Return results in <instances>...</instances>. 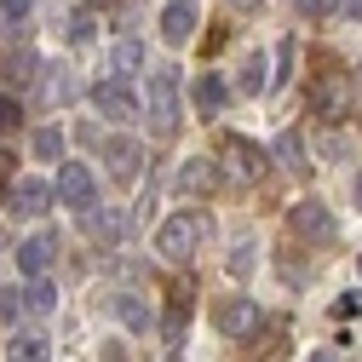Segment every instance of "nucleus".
<instances>
[{
	"mask_svg": "<svg viewBox=\"0 0 362 362\" xmlns=\"http://www.w3.org/2000/svg\"><path fill=\"white\" fill-rule=\"evenodd\" d=\"M0 247H6V230H0Z\"/></svg>",
	"mask_w": 362,
	"mask_h": 362,
	"instance_id": "obj_39",
	"label": "nucleus"
},
{
	"mask_svg": "<svg viewBox=\"0 0 362 362\" xmlns=\"http://www.w3.org/2000/svg\"><path fill=\"white\" fill-rule=\"evenodd\" d=\"M29 12H35V0H0V29L18 35V29L29 23Z\"/></svg>",
	"mask_w": 362,
	"mask_h": 362,
	"instance_id": "obj_24",
	"label": "nucleus"
},
{
	"mask_svg": "<svg viewBox=\"0 0 362 362\" xmlns=\"http://www.w3.org/2000/svg\"><path fill=\"white\" fill-rule=\"evenodd\" d=\"M356 362H362V356H356Z\"/></svg>",
	"mask_w": 362,
	"mask_h": 362,
	"instance_id": "obj_42",
	"label": "nucleus"
},
{
	"mask_svg": "<svg viewBox=\"0 0 362 362\" xmlns=\"http://www.w3.org/2000/svg\"><path fill=\"white\" fill-rule=\"evenodd\" d=\"M230 270H236V276H247V270H253V242H236V253H230Z\"/></svg>",
	"mask_w": 362,
	"mask_h": 362,
	"instance_id": "obj_29",
	"label": "nucleus"
},
{
	"mask_svg": "<svg viewBox=\"0 0 362 362\" xmlns=\"http://www.w3.org/2000/svg\"><path fill=\"white\" fill-rule=\"evenodd\" d=\"M259 322H264V316H259V299H218L213 305V328L224 334V339H247V334H259Z\"/></svg>",
	"mask_w": 362,
	"mask_h": 362,
	"instance_id": "obj_6",
	"label": "nucleus"
},
{
	"mask_svg": "<svg viewBox=\"0 0 362 362\" xmlns=\"http://www.w3.org/2000/svg\"><path fill=\"white\" fill-rule=\"evenodd\" d=\"M270 81H276V75H270V64H264V52H253V58L242 64V75H236V86H242V93H264Z\"/></svg>",
	"mask_w": 362,
	"mask_h": 362,
	"instance_id": "obj_23",
	"label": "nucleus"
},
{
	"mask_svg": "<svg viewBox=\"0 0 362 362\" xmlns=\"http://www.w3.org/2000/svg\"><path fill=\"white\" fill-rule=\"evenodd\" d=\"M29 156H35V161H58V156H64V132H58V127H35V132H29Z\"/></svg>",
	"mask_w": 362,
	"mask_h": 362,
	"instance_id": "obj_22",
	"label": "nucleus"
},
{
	"mask_svg": "<svg viewBox=\"0 0 362 362\" xmlns=\"http://www.w3.org/2000/svg\"><path fill=\"white\" fill-rule=\"evenodd\" d=\"M345 6V0H299V12H305V23H322V18H334Z\"/></svg>",
	"mask_w": 362,
	"mask_h": 362,
	"instance_id": "obj_25",
	"label": "nucleus"
},
{
	"mask_svg": "<svg viewBox=\"0 0 362 362\" xmlns=\"http://www.w3.org/2000/svg\"><path fill=\"white\" fill-rule=\"evenodd\" d=\"M18 310H23V293L18 288H0V322H18Z\"/></svg>",
	"mask_w": 362,
	"mask_h": 362,
	"instance_id": "obj_28",
	"label": "nucleus"
},
{
	"mask_svg": "<svg viewBox=\"0 0 362 362\" xmlns=\"http://www.w3.org/2000/svg\"><path fill=\"white\" fill-rule=\"evenodd\" d=\"M356 270H362V259H356Z\"/></svg>",
	"mask_w": 362,
	"mask_h": 362,
	"instance_id": "obj_41",
	"label": "nucleus"
},
{
	"mask_svg": "<svg viewBox=\"0 0 362 362\" xmlns=\"http://www.w3.org/2000/svg\"><path fill=\"white\" fill-rule=\"evenodd\" d=\"M334 316H362V293H339L334 299Z\"/></svg>",
	"mask_w": 362,
	"mask_h": 362,
	"instance_id": "obj_31",
	"label": "nucleus"
},
{
	"mask_svg": "<svg viewBox=\"0 0 362 362\" xmlns=\"http://www.w3.org/2000/svg\"><path fill=\"white\" fill-rule=\"evenodd\" d=\"M230 6H236V12H253V6H259V0H230Z\"/></svg>",
	"mask_w": 362,
	"mask_h": 362,
	"instance_id": "obj_37",
	"label": "nucleus"
},
{
	"mask_svg": "<svg viewBox=\"0 0 362 362\" xmlns=\"http://www.w3.org/2000/svg\"><path fill=\"white\" fill-rule=\"evenodd\" d=\"M58 202L75 207L81 218L98 207V178H93V167H86V161H64V173H58Z\"/></svg>",
	"mask_w": 362,
	"mask_h": 362,
	"instance_id": "obj_5",
	"label": "nucleus"
},
{
	"mask_svg": "<svg viewBox=\"0 0 362 362\" xmlns=\"http://www.w3.org/2000/svg\"><path fill=\"white\" fill-rule=\"evenodd\" d=\"M52 202H58V185H47V178H18L12 196H6V207H12L18 218H40V213H52Z\"/></svg>",
	"mask_w": 362,
	"mask_h": 362,
	"instance_id": "obj_10",
	"label": "nucleus"
},
{
	"mask_svg": "<svg viewBox=\"0 0 362 362\" xmlns=\"http://www.w3.org/2000/svg\"><path fill=\"white\" fill-rule=\"evenodd\" d=\"M23 310H29V316H52V310H58V288H52L47 276L29 282V288H23Z\"/></svg>",
	"mask_w": 362,
	"mask_h": 362,
	"instance_id": "obj_21",
	"label": "nucleus"
},
{
	"mask_svg": "<svg viewBox=\"0 0 362 362\" xmlns=\"http://www.w3.org/2000/svg\"><path fill=\"white\" fill-rule=\"evenodd\" d=\"M18 121H23V104H18L12 93H0V132H12Z\"/></svg>",
	"mask_w": 362,
	"mask_h": 362,
	"instance_id": "obj_27",
	"label": "nucleus"
},
{
	"mask_svg": "<svg viewBox=\"0 0 362 362\" xmlns=\"http://www.w3.org/2000/svg\"><path fill=\"white\" fill-rule=\"evenodd\" d=\"M110 69H115V81H132L144 69V40L139 35H121L115 47H110Z\"/></svg>",
	"mask_w": 362,
	"mask_h": 362,
	"instance_id": "obj_16",
	"label": "nucleus"
},
{
	"mask_svg": "<svg viewBox=\"0 0 362 362\" xmlns=\"http://www.w3.org/2000/svg\"><path fill=\"white\" fill-rule=\"evenodd\" d=\"M104 161H110V178L115 185H139V173H144V144L139 139H104Z\"/></svg>",
	"mask_w": 362,
	"mask_h": 362,
	"instance_id": "obj_9",
	"label": "nucleus"
},
{
	"mask_svg": "<svg viewBox=\"0 0 362 362\" xmlns=\"http://www.w3.org/2000/svg\"><path fill=\"white\" fill-rule=\"evenodd\" d=\"M345 12H351V23H362V0H345Z\"/></svg>",
	"mask_w": 362,
	"mask_h": 362,
	"instance_id": "obj_33",
	"label": "nucleus"
},
{
	"mask_svg": "<svg viewBox=\"0 0 362 362\" xmlns=\"http://www.w3.org/2000/svg\"><path fill=\"white\" fill-rule=\"evenodd\" d=\"M6 81H12V86L35 81V52H18V58H12V69H6Z\"/></svg>",
	"mask_w": 362,
	"mask_h": 362,
	"instance_id": "obj_26",
	"label": "nucleus"
},
{
	"mask_svg": "<svg viewBox=\"0 0 362 362\" xmlns=\"http://www.w3.org/2000/svg\"><path fill=\"white\" fill-rule=\"evenodd\" d=\"M185 322H190V282H178L173 288V310H167V328H161V351L167 356H178V345H185Z\"/></svg>",
	"mask_w": 362,
	"mask_h": 362,
	"instance_id": "obj_15",
	"label": "nucleus"
},
{
	"mask_svg": "<svg viewBox=\"0 0 362 362\" xmlns=\"http://www.w3.org/2000/svg\"><path fill=\"white\" fill-rule=\"evenodd\" d=\"M47 356H52V345L40 334H12L6 339V362H47Z\"/></svg>",
	"mask_w": 362,
	"mask_h": 362,
	"instance_id": "obj_20",
	"label": "nucleus"
},
{
	"mask_svg": "<svg viewBox=\"0 0 362 362\" xmlns=\"http://www.w3.org/2000/svg\"><path fill=\"white\" fill-rule=\"evenodd\" d=\"M218 178H224V167H218L213 156H190L185 167H178V190H190V196H207V190H218Z\"/></svg>",
	"mask_w": 362,
	"mask_h": 362,
	"instance_id": "obj_13",
	"label": "nucleus"
},
{
	"mask_svg": "<svg viewBox=\"0 0 362 362\" xmlns=\"http://www.w3.org/2000/svg\"><path fill=\"white\" fill-rule=\"evenodd\" d=\"M190 104H196V115H207V121H213L224 104H230V86H224L218 69H202V75L190 81Z\"/></svg>",
	"mask_w": 362,
	"mask_h": 362,
	"instance_id": "obj_11",
	"label": "nucleus"
},
{
	"mask_svg": "<svg viewBox=\"0 0 362 362\" xmlns=\"http://www.w3.org/2000/svg\"><path fill=\"white\" fill-rule=\"evenodd\" d=\"M356 207H362V173H356Z\"/></svg>",
	"mask_w": 362,
	"mask_h": 362,
	"instance_id": "obj_38",
	"label": "nucleus"
},
{
	"mask_svg": "<svg viewBox=\"0 0 362 362\" xmlns=\"http://www.w3.org/2000/svg\"><path fill=\"white\" fill-rule=\"evenodd\" d=\"M98 6H121V0H86V12H98Z\"/></svg>",
	"mask_w": 362,
	"mask_h": 362,
	"instance_id": "obj_36",
	"label": "nucleus"
},
{
	"mask_svg": "<svg viewBox=\"0 0 362 362\" xmlns=\"http://www.w3.org/2000/svg\"><path fill=\"white\" fill-rule=\"evenodd\" d=\"M104 362H127V351H121V345H110V351H104Z\"/></svg>",
	"mask_w": 362,
	"mask_h": 362,
	"instance_id": "obj_34",
	"label": "nucleus"
},
{
	"mask_svg": "<svg viewBox=\"0 0 362 362\" xmlns=\"http://www.w3.org/2000/svg\"><path fill=\"white\" fill-rule=\"evenodd\" d=\"M310 362H339V356L334 351H310Z\"/></svg>",
	"mask_w": 362,
	"mask_h": 362,
	"instance_id": "obj_35",
	"label": "nucleus"
},
{
	"mask_svg": "<svg viewBox=\"0 0 362 362\" xmlns=\"http://www.w3.org/2000/svg\"><path fill=\"white\" fill-rule=\"evenodd\" d=\"M356 81H362V69H356Z\"/></svg>",
	"mask_w": 362,
	"mask_h": 362,
	"instance_id": "obj_40",
	"label": "nucleus"
},
{
	"mask_svg": "<svg viewBox=\"0 0 362 362\" xmlns=\"http://www.w3.org/2000/svg\"><path fill=\"white\" fill-rule=\"evenodd\" d=\"M264 150L253 144V139H242V132H218V167L236 178V185H259L264 178Z\"/></svg>",
	"mask_w": 362,
	"mask_h": 362,
	"instance_id": "obj_3",
	"label": "nucleus"
},
{
	"mask_svg": "<svg viewBox=\"0 0 362 362\" xmlns=\"http://www.w3.org/2000/svg\"><path fill=\"white\" fill-rule=\"evenodd\" d=\"M115 316H121V328H127V334H150V322H156L144 293H115Z\"/></svg>",
	"mask_w": 362,
	"mask_h": 362,
	"instance_id": "obj_17",
	"label": "nucleus"
},
{
	"mask_svg": "<svg viewBox=\"0 0 362 362\" xmlns=\"http://www.w3.org/2000/svg\"><path fill=\"white\" fill-rule=\"evenodd\" d=\"M52 253H58L52 236H29V242H18V270H23V282H40V276H47Z\"/></svg>",
	"mask_w": 362,
	"mask_h": 362,
	"instance_id": "obj_14",
	"label": "nucleus"
},
{
	"mask_svg": "<svg viewBox=\"0 0 362 362\" xmlns=\"http://www.w3.org/2000/svg\"><path fill=\"white\" fill-rule=\"evenodd\" d=\"M93 104H98V115H110V121H132V115H144V98L132 93V81H98L93 86Z\"/></svg>",
	"mask_w": 362,
	"mask_h": 362,
	"instance_id": "obj_8",
	"label": "nucleus"
},
{
	"mask_svg": "<svg viewBox=\"0 0 362 362\" xmlns=\"http://www.w3.org/2000/svg\"><path fill=\"white\" fill-rule=\"evenodd\" d=\"M196 0H167V6H161V40H167V47H185V40L196 35Z\"/></svg>",
	"mask_w": 362,
	"mask_h": 362,
	"instance_id": "obj_12",
	"label": "nucleus"
},
{
	"mask_svg": "<svg viewBox=\"0 0 362 362\" xmlns=\"http://www.w3.org/2000/svg\"><path fill=\"white\" fill-rule=\"evenodd\" d=\"M305 104H310V115L316 121H345L351 115V75L339 69V64H322L310 81H305Z\"/></svg>",
	"mask_w": 362,
	"mask_h": 362,
	"instance_id": "obj_1",
	"label": "nucleus"
},
{
	"mask_svg": "<svg viewBox=\"0 0 362 362\" xmlns=\"http://www.w3.org/2000/svg\"><path fill=\"white\" fill-rule=\"evenodd\" d=\"M12 161H18L12 150H0V190H6V196H12V185H18V178H12Z\"/></svg>",
	"mask_w": 362,
	"mask_h": 362,
	"instance_id": "obj_32",
	"label": "nucleus"
},
{
	"mask_svg": "<svg viewBox=\"0 0 362 362\" xmlns=\"http://www.w3.org/2000/svg\"><path fill=\"white\" fill-rule=\"evenodd\" d=\"M288 230H293L299 242H334V213L316 202V196H305V202L288 207Z\"/></svg>",
	"mask_w": 362,
	"mask_h": 362,
	"instance_id": "obj_7",
	"label": "nucleus"
},
{
	"mask_svg": "<svg viewBox=\"0 0 362 362\" xmlns=\"http://www.w3.org/2000/svg\"><path fill=\"white\" fill-rule=\"evenodd\" d=\"M276 161L288 167V173H305L310 167V150H305V139L288 127V132H276Z\"/></svg>",
	"mask_w": 362,
	"mask_h": 362,
	"instance_id": "obj_19",
	"label": "nucleus"
},
{
	"mask_svg": "<svg viewBox=\"0 0 362 362\" xmlns=\"http://www.w3.org/2000/svg\"><path fill=\"white\" fill-rule=\"evenodd\" d=\"M86 230L104 236V242H121V236L132 230V213H121V207H93V213H86Z\"/></svg>",
	"mask_w": 362,
	"mask_h": 362,
	"instance_id": "obj_18",
	"label": "nucleus"
},
{
	"mask_svg": "<svg viewBox=\"0 0 362 362\" xmlns=\"http://www.w3.org/2000/svg\"><path fill=\"white\" fill-rule=\"evenodd\" d=\"M86 35H93V12H86V6H81V12L69 18V40H86Z\"/></svg>",
	"mask_w": 362,
	"mask_h": 362,
	"instance_id": "obj_30",
	"label": "nucleus"
},
{
	"mask_svg": "<svg viewBox=\"0 0 362 362\" xmlns=\"http://www.w3.org/2000/svg\"><path fill=\"white\" fill-rule=\"evenodd\" d=\"M202 236H207V213H196V207L167 213V218L156 224V253L173 259V264H185V259L202 247Z\"/></svg>",
	"mask_w": 362,
	"mask_h": 362,
	"instance_id": "obj_2",
	"label": "nucleus"
},
{
	"mask_svg": "<svg viewBox=\"0 0 362 362\" xmlns=\"http://www.w3.org/2000/svg\"><path fill=\"white\" fill-rule=\"evenodd\" d=\"M144 115H150V127L161 132V139H167V132H178V69H173V64H167V69H156Z\"/></svg>",
	"mask_w": 362,
	"mask_h": 362,
	"instance_id": "obj_4",
	"label": "nucleus"
}]
</instances>
